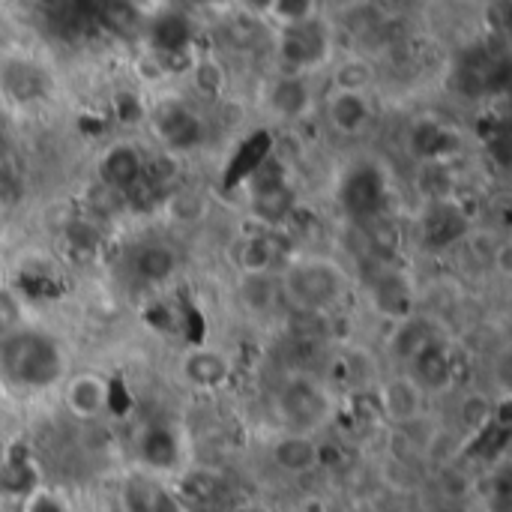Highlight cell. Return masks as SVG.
Instances as JSON below:
<instances>
[{"label": "cell", "mask_w": 512, "mask_h": 512, "mask_svg": "<svg viewBox=\"0 0 512 512\" xmlns=\"http://www.w3.org/2000/svg\"><path fill=\"white\" fill-rule=\"evenodd\" d=\"M447 147V132L435 123H423L414 129V150L420 156H438Z\"/></svg>", "instance_id": "d4e9b609"}, {"label": "cell", "mask_w": 512, "mask_h": 512, "mask_svg": "<svg viewBox=\"0 0 512 512\" xmlns=\"http://www.w3.org/2000/svg\"><path fill=\"white\" fill-rule=\"evenodd\" d=\"M270 150H273V138L267 132H255L249 135V141L240 147V153L234 156L231 162V171H228V186H237L240 180H246L249 174H255L267 159H270Z\"/></svg>", "instance_id": "9c48e42d"}, {"label": "cell", "mask_w": 512, "mask_h": 512, "mask_svg": "<svg viewBox=\"0 0 512 512\" xmlns=\"http://www.w3.org/2000/svg\"><path fill=\"white\" fill-rule=\"evenodd\" d=\"M141 171H144L141 156H138L132 147H126V144L111 147V150L105 153V159H102V180H105L108 189L126 192V189L141 177Z\"/></svg>", "instance_id": "52a82bcc"}, {"label": "cell", "mask_w": 512, "mask_h": 512, "mask_svg": "<svg viewBox=\"0 0 512 512\" xmlns=\"http://www.w3.org/2000/svg\"><path fill=\"white\" fill-rule=\"evenodd\" d=\"M273 459L279 468H285L291 474H303L321 462V450L306 435H288L273 447Z\"/></svg>", "instance_id": "ba28073f"}, {"label": "cell", "mask_w": 512, "mask_h": 512, "mask_svg": "<svg viewBox=\"0 0 512 512\" xmlns=\"http://www.w3.org/2000/svg\"><path fill=\"white\" fill-rule=\"evenodd\" d=\"M153 45L162 51V54H183V48L189 45V21L183 15H162L153 21Z\"/></svg>", "instance_id": "5bb4252c"}, {"label": "cell", "mask_w": 512, "mask_h": 512, "mask_svg": "<svg viewBox=\"0 0 512 512\" xmlns=\"http://www.w3.org/2000/svg\"><path fill=\"white\" fill-rule=\"evenodd\" d=\"M429 345V339H426V333H423V327L417 324H411V327H402V333L396 336V348H399V354H405V357H417L423 348Z\"/></svg>", "instance_id": "f546056e"}, {"label": "cell", "mask_w": 512, "mask_h": 512, "mask_svg": "<svg viewBox=\"0 0 512 512\" xmlns=\"http://www.w3.org/2000/svg\"><path fill=\"white\" fill-rule=\"evenodd\" d=\"M195 81L204 93H216L222 87V69L216 63H201L195 72Z\"/></svg>", "instance_id": "836d02e7"}, {"label": "cell", "mask_w": 512, "mask_h": 512, "mask_svg": "<svg viewBox=\"0 0 512 512\" xmlns=\"http://www.w3.org/2000/svg\"><path fill=\"white\" fill-rule=\"evenodd\" d=\"M30 512H63V510H60V504H57V501H51V498H36V501L30 504Z\"/></svg>", "instance_id": "e575fe53"}, {"label": "cell", "mask_w": 512, "mask_h": 512, "mask_svg": "<svg viewBox=\"0 0 512 512\" xmlns=\"http://www.w3.org/2000/svg\"><path fill=\"white\" fill-rule=\"evenodd\" d=\"M273 12H279L291 27L294 24H303V21H309V12H312V3H306V0H300V3H276L273 6Z\"/></svg>", "instance_id": "d6a6232c"}, {"label": "cell", "mask_w": 512, "mask_h": 512, "mask_svg": "<svg viewBox=\"0 0 512 512\" xmlns=\"http://www.w3.org/2000/svg\"><path fill=\"white\" fill-rule=\"evenodd\" d=\"M156 126H159V135L177 147V150H189L201 141L204 129H201V120L186 111L183 105H165L159 114H156Z\"/></svg>", "instance_id": "8992f818"}, {"label": "cell", "mask_w": 512, "mask_h": 512, "mask_svg": "<svg viewBox=\"0 0 512 512\" xmlns=\"http://www.w3.org/2000/svg\"><path fill=\"white\" fill-rule=\"evenodd\" d=\"M417 378L429 387H444L450 384V375H453V363H450V354L447 348L429 342L417 357Z\"/></svg>", "instance_id": "9a60e30c"}, {"label": "cell", "mask_w": 512, "mask_h": 512, "mask_svg": "<svg viewBox=\"0 0 512 512\" xmlns=\"http://www.w3.org/2000/svg\"><path fill=\"white\" fill-rule=\"evenodd\" d=\"M219 477H213V474H204V471H198V474H189L186 480H183V495H189V498H195V501H210V498H216L219 495Z\"/></svg>", "instance_id": "4316f807"}, {"label": "cell", "mask_w": 512, "mask_h": 512, "mask_svg": "<svg viewBox=\"0 0 512 512\" xmlns=\"http://www.w3.org/2000/svg\"><path fill=\"white\" fill-rule=\"evenodd\" d=\"M387 411H390V417H396V420H402V423L414 420L417 411H420L417 387H414L411 381H393V384L387 387Z\"/></svg>", "instance_id": "44dd1931"}, {"label": "cell", "mask_w": 512, "mask_h": 512, "mask_svg": "<svg viewBox=\"0 0 512 512\" xmlns=\"http://www.w3.org/2000/svg\"><path fill=\"white\" fill-rule=\"evenodd\" d=\"M0 369L21 387H48L63 372L60 348L39 333H12L0 342Z\"/></svg>", "instance_id": "6da1fadb"}, {"label": "cell", "mask_w": 512, "mask_h": 512, "mask_svg": "<svg viewBox=\"0 0 512 512\" xmlns=\"http://www.w3.org/2000/svg\"><path fill=\"white\" fill-rule=\"evenodd\" d=\"M99 18H102V24L105 27H111V30H117V33H126L129 27H132V21H135V9L132 6H126V3H108V6H99Z\"/></svg>", "instance_id": "83f0119b"}, {"label": "cell", "mask_w": 512, "mask_h": 512, "mask_svg": "<svg viewBox=\"0 0 512 512\" xmlns=\"http://www.w3.org/2000/svg\"><path fill=\"white\" fill-rule=\"evenodd\" d=\"M105 405H108V387H105L99 378L84 375V378L72 381V387H69V408H72L78 417H93V414H99Z\"/></svg>", "instance_id": "4fadbf2b"}, {"label": "cell", "mask_w": 512, "mask_h": 512, "mask_svg": "<svg viewBox=\"0 0 512 512\" xmlns=\"http://www.w3.org/2000/svg\"><path fill=\"white\" fill-rule=\"evenodd\" d=\"M135 267H138V273H141L144 279L162 282V279H168V276L177 270V258H174V252H171L168 246L153 243V246H144V249L138 252Z\"/></svg>", "instance_id": "e0dca14e"}, {"label": "cell", "mask_w": 512, "mask_h": 512, "mask_svg": "<svg viewBox=\"0 0 512 512\" xmlns=\"http://www.w3.org/2000/svg\"><path fill=\"white\" fill-rule=\"evenodd\" d=\"M255 213L267 225L285 222L294 213V192H291V186H285L282 180L258 186V192H255Z\"/></svg>", "instance_id": "30bf717a"}, {"label": "cell", "mask_w": 512, "mask_h": 512, "mask_svg": "<svg viewBox=\"0 0 512 512\" xmlns=\"http://www.w3.org/2000/svg\"><path fill=\"white\" fill-rule=\"evenodd\" d=\"M327 396L312 381H294L279 396V414L294 429H315L327 420Z\"/></svg>", "instance_id": "3957f363"}, {"label": "cell", "mask_w": 512, "mask_h": 512, "mask_svg": "<svg viewBox=\"0 0 512 512\" xmlns=\"http://www.w3.org/2000/svg\"><path fill=\"white\" fill-rule=\"evenodd\" d=\"M330 111H333V123L339 129H345V132L360 129L366 123V117H369V105L363 102L360 93H339L333 99V108Z\"/></svg>", "instance_id": "d6986e66"}, {"label": "cell", "mask_w": 512, "mask_h": 512, "mask_svg": "<svg viewBox=\"0 0 512 512\" xmlns=\"http://www.w3.org/2000/svg\"><path fill=\"white\" fill-rule=\"evenodd\" d=\"M276 261V246H273V237H258V240H249L243 246V267L249 276H261L273 267Z\"/></svg>", "instance_id": "7402d4cb"}, {"label": "cell", "mask_w": 512, "mask_h": 512, "mask_svg": "<svg viewBox=\"0 0 512 512\" xmlns=\"http://www.w3.org/2000/svg\"><path fill=\"white\" fill-rule=\"evenodd\" d=\"M270 102H273V108H276L279 114H285V117H297V114H303V108L309 105V93H306L303 81H297V78H285V81H279V84L273 87Z\"/></svg>", "instance_id": "ffe728a7"}, {"label": "cell", "mask_w": 512, "mask_h": 512, "mask_svg": "<svg viewBox=\"0 0 512 512\" xmlns=\"http://www.w3.org/2000/svg\"><path fill=\"white\" fill-rule=\"evenodd\" d=\"M384 201V177L378 168H357L342 183V204L354 216H369Z\"/></svg>", "instance_id": "277c9868"}, {"label": "cell", "mask_w": 512, "mask_h": 512, "mask_svg": "<svg viewBox=\"0 0 512 512\" xmlns=\"http://www.w3.org/2000/svg\"><path fill=\"white\" fill-rule=\"evenodd\" d=\"M0 489L12 492V495H24L33 489V471L21 462H6L0 468Z\"/></svg>", "instance_id": "484cf974"}, {"label": "cell", "mask_w": 512, "mask_h": 512, "mask_svg": "<svg viewBox=\"0 0 512 512\" xmlns=\"http://www.w3.org/2000/svg\"><path fill=\"white\" fill-rule=\"evenodd\" d=\"M0 81H3V90H6L12 99H21V102L39 96V90H42V75H39V69H36L33 63H24V60L6 63L3 72H0Z\"/></svg>", "instance_id": "7c38bea8"}, {"label": "cell", "mask_w": 512, "mask_h": 512, "mask_svg": "<svg viewBox=\"0 0 512 512\" xmlns=\"http://www.w3.org/2000/svg\"><path fill=\"white\" fill-rule=\"evenodd\" d=\"M342 288H345V279L339 267H333L330 261L297 264L285 279V291L300 312H321L342 294Z\"/></svg>", "instance_id": "7a4b0ae2"}, {"label": "cell", "mask_w": 512, "mask_h": 512, "mask_svg": "<svg viewBox=\"0 0 512 512\" xmlns=\"http://www.w3.org/2000/svg\"><path fill=\"white\" fill-rule=\"evenodd\" d=\"M375 303L387 315H405L411 306V288L402 276H384L375 285Z\"/></svg>", "instance_id": "ac0fdd59"}, {"label": "cell", "mask_w": 512, "mask_h": 512, "mask_svg": "<svg viewBox=\"0 0 512 512\" xmlns=\"http://www.w3.org/2000/svg\"><path fill=\"white\" fill-rule=\"evenodd\" d=\"M144 459L153 468H171L177 462V444L168 432H150L144 441Z\"/></svg>", "instance_id": "603a6c76"}, {"label": "cell", "mask_w": 512, "mask_h": 512, "mask_svg": "<svg viewBox=\"0 0 512 512\" xmlns=\"http://www.w3.org/2000/svg\"><path fill=\"white\" fill-rule=\"evenodd\" d=\"M126 198H129V204L135 207V210H150L153 207V201L159 198V186L156 183H150L144 174L126 189Z\"/></svg>", "instance_id": "f1b7e54d"}, {"label": "cell", "mask_w": 512, "mask_h": 512, "mask_svg": "<svg viewBox=\"0 0 512 512\" xmlns=\"http://www.w3.org/2000/svg\"><path fill=\"white\" fill-rule=\"evenodd\" d=\"M21 312H18V303L9 297V294H0V342L6 336H12V327L18 324Z\"/></svg>", "instance_id": "1f68e13d"}, {"label": "cell", "mask_w": 512, "mask_h": 512, "mask_svg": "<svg viewBox=\"0 0 512 512\" xmlns=\"http://www.w3.org/2000/svg\"><path fill=\"white\" fill-rule=\"evenodd\" d=\"M351 512H372L369 507H360V510H351Z\"/></svg>", "instance_id": "d590c367"}, {"label": "cell", "mask_w": 512, "mask_h": 512, "mask_svg": "<svg viewBox=\"0 0 512 512\" xmlns=\"http://www.w3.org/2000/svg\"><path fill=\"white\" fill-rule=\"evenodd\" d=\"M468 231V219L453 204H438L426 219V240L432 246H450Z\"/></svg>", "instance_id": "8fae6325"}, {"label": "cell", "mask_w": 512, "mask_h": 512, "mask_svg": "<svg viewBox=\"0 0 512 512\" xmlns=\"http://www.w3.org/2000/svg\"><path fill=\"white\" fill-rule=\"evenodd\" d=\"M339 84H342V93H360L369 84V69L363 63H345L339 69Z\"/></svg>", "instance_id": "4dcf8cb0"}, {"label": "cell", "mask_w": 512, "mask_h": 512, "mask_svg": "<svg viewBox=\"0 0 512 512\" xmlns=\"http://www.w3.org/2000/svg\"><path fill=\"white\" fill-rule=\"evenodd\" d=\"M273 297H276V288H273V282H270L267 273H261V276H246V282H243V303H246L249 309L264 312V309H270Z\"/></svg>", "instance_id": "cb8c5ba5"}, {"label": "cell", "mask_w": 512, "mask_h": 512, "mask_svg": "<svg viewBox=\"0 0 512 512\" xmlns=\"http://www.w3.org/2000/svg\"><path fill=\"white\" fill-rule=\"evenodd\" d=\"M282 54L291 60V63H315L327 54V36H324V27L318 21H303V24H294L288 27L285 39H282Z\"/></svg>", "instance_id": "5b68a950"}, {"label": "cell", "mask_w": 512, "mask_h": 512, "mask_svg": "<svg viewBox=\"0 0 512 512\" xmlns=\"http://www.w3.org/2000/svg\"><path fill=\"white\" fill-rule=\"evenodd\" d=\"M186 375H189V381H195L201 387L222 384L225 375H228V360L222 354H216V351H195L186 360Z\"/></svg>", "instance_id": "2e32d148"}]
</instances>
